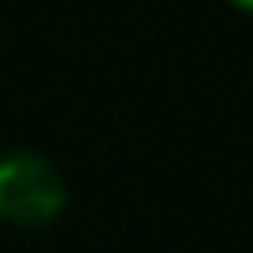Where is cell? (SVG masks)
<instances>
[{"instance_id": "obj_1", "label": "cell", "mask_w": 253, "mask_h": 253, "mask_svg": "<svg viewBox=\"0 0 253 253\" xmlns=\"http://www.w3.org/2000/svg\"><path fill=\"white\" fill-rule=\"evenodd\" d=\"M63 207H68V181L46 156H0V219L17 228H46L63 215Z\"/></svg>"}, {"instance_id": "obj_2", "label": "cell", "mask_w": 253, "mask_h": 253, "mask_svg": "<svg viewBox=\"0 0 253 253\" xmlns=\"http://www.w3.org/2000/svg\"><path fill=\"white\" fill-rule=\"evenodd\" d=\"M232 4H241L245 13H253V0H232Z\"/></svg>"}]
</instances>
